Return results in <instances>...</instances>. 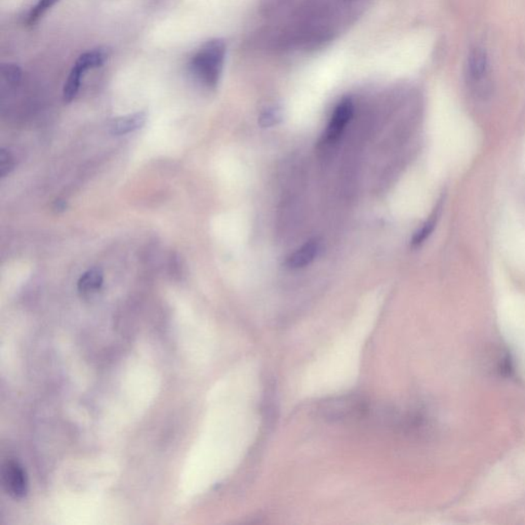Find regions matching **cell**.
I'll return each mask as SVG.
<instances>
[{"label":"cell","instance_id":"11","mask_svg":"<svg viewBox=\"0 0 525 525\" xmlns=\"http://www.w3.org/2000/svg\"><path fill=\"white\" fill-rule=\"evenodd\" d=\"M58 1L59 0H39L36 6H33L31 11H30L29 16H28V23L33 24V23L36 22L40 16L44 15L51 6H55Z\"/></svg>","mask_w":525,"mask_h":525},{"label":"cell","instance_id":"14","mask_svg":"<svg viewBox=\"0 0 525 525\" xmlns=\"http://www.w3.org/2000/svg\"><path fill=\"white\" fill-rule=\"evenodd\" d=\"M280 119L279 112L275 109L268 110L263 113L260 119V124L262 126H270L276 124L277 120Z\"/></svg>","mask_w":525,"mask_h":525},{"label":"cell","instance_id":"7","mask_svg":"<svg viewBox=\"0 0 525 525\" xmlns=\"http://www.w3.org/2000/svg\"><path fill=\"white\" fill-rule=\"evenodd\" d=\"M110 56H111V49L109 48L104 46V48L91 49L79 56L74 66L86 73L89 69L102 67L109 60Z\"/></svg>","mask_w":525,"mask_h":525},{"label":"cell","instance_id":"4","mask_svg":"<svg viewBox=\"0 0 525 525\" xmlns=\"http://www.w3.org/2000/svg\"><path fill=\"white\" fill-rule=\"evenodd\" d=\"M353 112H354V106H353L351 99H343L334 109L326 133L322 136V145L336 142L340 138L344 129H346L350 120L352 119Z\"/></svg>","mask_w":525,"mask_h":525},{"label":"cell","instance_id":"1","mask_svg":"<svg viewBox=\"0 0 525 525\" xmlns=\"http://www.w3.org/2000/svg\"><path fill=\"white\" fill-rule=\"evenodd\" d=\"M225 55V42L222 39H213L204 44L193 56L192 72L207 88L214 89L218 86Z\"/></svg>","mask_w":525,"mask_h":525},{"label":"cell","instance_id":"13","mask_svg":"<svg viewBox=\"0 0 525 525\" xmlns=\"http://www.w3.org/2000/svg\"><path fill=\"white\" fill-rule=\"evenodd\" d=\"M2 75L11 84H16L21 79V70L18 66L13 64L2 65Z\"/></svg>","mask_w":525,"mask_h":525},{"label":"cell","instance_id":"8","mask_svg":"<svg viewBox=\"0 0 525 525\" xmlns=\"http://www.w3.org/2000/svg\"><path fill=\"white\" fill-rule=\"evenodd\" d=\"M104 275L102 270L99 268H93L86 271L81 275L77 284L80 294L89 295V294L98 291L103 286Z\"/></svg>","mask_w":525,"mask_h":525},{"label":"cell","instance_id":"15","mask_svg":"<svg viewBox=\"0 0 525 525\" xmlns=\"http://www.w3.org/2000/svg\"><path fill=\"white\" fill-rule=\"evenodd\" d=\"M56 209H58L59 211H60V209H62V211H63V209H66V204L63 201H56Z\"/></svg>","mask_w":525,"mask_h":525},{"label":"cell","instance_id":"5","mask_svg":"<svg viewBox=\"0 0 525 525\" xmlns=\"http://www.w3.org/2000/svg\"><path fill=\"white\" fill-rule=\"evenodd\" d=\"M320 247L319 239L309 240L286 259V265L291 269H300L310 265L319 256Z\"/></svg>","mask_w":525,"mask_h":525},{"label":"cell","instance_id":"10","mask_svg":"<svg viewBox=\"0 0 525 525\" xmlns=\"http://www.w3.org/2000/svg\"><path fill=\"white\" fill-rule=\"evenodd\" d=\"M436 220L437 215L436 214H434V215L431 216L427 222L424 224L423 227L421 228L416 234H414V239L411 240V244H413V246H421V244H422L423 242L429 237L433 229H434L435 225H436Z\"/></svg>","mask_w":525,"mask_h":525},{"label":"cell","instance_id":"6","mask_svg":"<svg viewBox=\"0 0 525 525\" xmlns=\"http://www.w3.org/2000/svg\"><path fill=\"white\" fill-rule=\"evenodd\" d=\"M146 121H147V114L144 111L119 117L110 124V133L115 136L126 135L136 129H142Z\"/></svg>","mask_w":525,"mask_h":525},{"label":"cell","instance_id":"12","mask_svg":"<svg viewBox=\"0 0 525 525\" xmlns=\"http://www.w3.org/2000/svg\"><path fill=\"white\" fill-rule=\"evenodd\" d=\"M15 167V159L11 153L2 148L0 150V176L2 178L9 175Z\"/></svg>","mask_w":525,"mask_h":525},{"label":"cell","instance_id":"2","mask_svg":"<svg viewBox=\"0 0 525 525\" xmlns=\"http://www.w3.org/2000/svg\"><path fill=\"white\" fill-rule=\"evenodd\" d=\"M2 486L6 494L16 500H22L28 494L29 482L27 473L18 461L8 460L2 465Z\"/></svg>","mask_w":525,"mask_h":525},{"label":"cell","instance_id":"9","mask_svg":"<svg viewBox=\"0 0 525 525\" xmlns=\"http://www.w3.org/2000/svg\"><path fill=\"white\" fill-rule=\"evenodd\" d=\"M84 75V71H81L76 66H73L71 72H70L67 81H66L64 89H63V99H64L66 103L72 102L79 94Z\"/></svg>","mask_w":525,"mask_h":525},{"label":"cell","instance_id":"3","mask_svg":"<svg viewBox=\"0 0 525 525\" xmlns=\"http://www.w3.org/2000/svg\"><path fill=\"white\" fill-rule=\"evenodd\" d=\"M489 58L481 48L471 49L467 60V77L471 88L478 94L489 91Z\"/></svg>","mask_w":525,"mask_h":525}]
</instances>
